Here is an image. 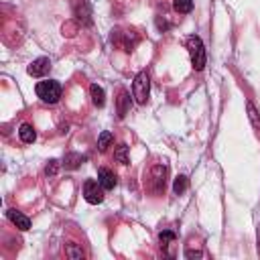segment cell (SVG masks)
<instances>
[{
  "instance_id": "obj_16",
  "label": "cell",
  "mask_w": 260,
  "mask_h": 260,
  "mask_svg": "<svg viewBox=\"0 0 260 260\" xmlns=\"http://www.w3.org/2000/svg\"><path fill=\"white\" fill-rule=\"evenodd\" d=\"M114 158L120 162V165H128V146L126 144H118L116 150H114Z\"/></svg>"
},
{
  "instance_id": "obj_21",
  "label": "cell",
  "mask_w": 260,
  "mask_h": 260,
  "mask_svg": "<svg viewBox=\"0 0 260 260\" xmlns=\"http://www.w3.org/2000/svg\"><path fill=\"white\" fill-rule=\"evenodd\" d=\"M57 169H59V160H55V158H53V160H49V165L45 167V173H47L49 177H53V175L57 173Z\"/></svg>"
},
{
  "instance_id": "obj_11",
  "label": "cell",
  "mask_w": 260,
  "mask_h": 260,
  "mask_svg": "<svg viewBox=\"0 0 260 260\" xmlns=\"http://www.w3.org/2000/svg\"><path fill=\"white\" fill-rule=\"evenodd\" d=\"M89 93H91V102H93L98 108H102V106L106 104V93H104V87H102V85L93 83V85L89 87Z\"/></svg>"
},
{
  "instance_id": "obj_9",
  "label": "cell",
  "mask_w": 260,
  "mask_h": 260,
  "mask_svg": "<svg viewBox=\"0 0 260 260\" xmlns=\"http://www.w3.org/2000/svg\"><path fill=\"white\" fill-rule=\"evenodd\" d=\"M130 110V93L126 89H120L118 93V100H116V112H118V118H124Z\"/></svg>"
},
{
  "instance_id": "obj_6",
  "label": "cell",
  "mask_w": 260,
  "mask_h": 260,
  "mask_svg": "<svg viewBox=\"0 0 260 260\" xmlns=\"http://www.w3.org/2000/svg\"><path fill=\"white\" fill-rule=\"evenodd\" d=\"M49 69H51L49 57H39V59H35V61L26 67V73L32 75V77H43V75L49 73Z\"/></svg>"
},
{
  "instance_id": "obj_15",
  "label": "cell",
  "mask_w": 260,
  "mask_h": 260,
  "mask_svg": "<svg viewBox=\"0 0 260 260\" xmlns=\"http://www.w3.org/2000/svg\"><path fill=\"white\" fill-rule=\"evenodd\" d=\"M114 142V134L112 132H108V130H104L102 134H100V138H98V148L104 152V150H108V146Z\"/></svg>"
},
{
  "instance_id": "obj_8",
  "label": "cell",
  "mask_w": 260,
  "mask_h": 260,
  "mask_svg": "<svg viewBox=\"0 0 260 260\" xmlns=\"http://www.w3.org/2000/svg\"><path fill=\"white\" fill-rule=\"evenodd\" d=\"M6 217H8L18 230H22V232H26V230L30 228V219H28L24 213L16 211V209H8V211H6Z\"/></svg>"
},
{
  "instance_id": "obj_1",
  "label": "cell",
  "mask_w": 260,
  "mask_h": 260,
  "mask_svg": "<svg viewBox=\"0 0 260 260\" xmlns=\"http://www.w3.org/2000/svg\"><path fill=\"white\" fill-rule=\"evenodd\" d=\"M37 95L45 102V104H57L59 98H61V85L59 81L55 79H45V81H39L37 87H35Z\"/></svg>"
},
{
  "instance_id": "obj_22",
  "label": "cell",
  "mask_w": 260,
  "mask_h": 260,
  "mask_svg": "<svg viewBox=\"0 0 260 260\" xmlns=\"http://www.w3.org/2000/svg\"><path fill=\"white\" fill-rule=\"evenodd\" d=\"M185 258H201V250H185Z\"/></svg>"
},
{
  "instance_id": "obj_20",
  "label": "cell",
  "mask_w": 260,
  "mask_h": 260,
  "mask_svg": "<svg viewBox=\"0 0 260 260\" xmlns=\"http://www.w3.org/2000/svg\"><path fill=\"white\" fill-rule=\"evenodd\" d=\"M67 256H69L71 260H81V258H83V252H81L75 244H69V246H67Z\"/></svg>"
},
{
  "instance_id": "obj_18",
  "label": "cell",
  "mask_w": 260,
  "mask_h": 260,
  "mask_svg": "<svg viewBox=\"0 0 260 260\" xmlns=\"http://www.w3.org/2000/svg\"><path fill=\"white\" fill-rule=\"evenodd\" d=\"M173 8L181 14H187L193 10V0H173Z\"/></svg>"
},
{
  "instance_id": "obj_23",
  "label": "cell",
  "mask_w": 260,
  "mask_h": 260,
  "mask_svg": "<svg viewBox=\"0 0 260 260\" xmlns=\"http://www.w3.org/2000/svg\"><path fill=\"white\" fill-rule=\"evenodd\" d=\"M258 254H260V228H258Z\"/></svg>"
},
{
  "instance_id": "obj_4",
  "label": "cell",
  "mask_w": 260,
  "mask_h": 260,
  "mask_svg": "<svg viewBox=\"0 0 260 260\" xmlns=\"http://www.w3.org/2000/svg\"><path fill=\"white\" fill-rule=\"evenodd\" d=\"M104 191L106 189L100 185V181H93V179L85 181V185H83V197L91 205H98V203L104 201Z\"/></svg>"
},
{
  "instance_id": "obj_7",
  "label": "cell",
  "mask_w": 260,
  "mask_h": 260,
  "mask_svg": "<svg viewBox=\"0 0 260 260\" xmlns=\"http://www.w3.org/2000/svg\"><path fill=\"white\" fill-rule=\"evenodd\" d=\"M98 181H100V185H102L106 191L114 189V187H116V183H118L116 175H114L110 169H106V167H102V169L98 171Z\"/></svg>"
},
{
  "instance_id": "obj_19",
  "label": "cell",
  "mask_w": 260,
  "mask_h": 260,
  "mask_svg": "<svg viewBox=\"0 0 260 260\" xmlns=\"http://www.w3.org/2000/svg\"><path fill=\"white\" fill-rule=\"evenodd\" d=\"M173 240H175V234H173L171 230H162V232L158 234V242H160V246H162V248H167Z\"/></svg>"
},
{
  "instance_id": "obj_5",
  "label": "cell",
  "mask_w": 260,
  "mask_h": 260,
  "mask_svg": "<svg viewBox=\"0 0 260 260\" xmlns=\"http://www.w3.org/2000/svg\"><path fill=\"white\" fill-rule=\"evenodd\" d=\"M167 185V167L165 165H154L150 171V189L152 193H162Z\"/></svg>"
},
{
  "instance_id": "obj_14",
  "label": "cell",
  "mask_w": 260,
  "mask_h": 260,
  "mask_svg": "<svg viewBox=\"0 0 260 260\" xmlns=\"http://www.w3.org/2000/svg\"><path fill=\"white\" fill-rule=\"evenodd\" d=\"M83 160H85V156H81V154H77V152L65 154V167H67V169H77Z\"/></svg>"
},
{
  "instance_id": "obj_3",
  "label": "cell",
  "mask_w": 260,
  "mask_h": 260,
  "mask_svg": "<svg viewBox=\"0 0 260 260\" xmlns=\"http://www.w3.org/2000/svg\"><path fill=\"white\" fill-rule=\"evenodd\" d=\"M148 95H150V79L146 71H140L132 81V98L142 106L148 102Z\"/></svg>"
},
{
  "instance_id": "obj_13",
  "label": "cell",
  "mask_w": 260,
  "mask_h": 260,
  "mask_svg": "<svg viewBox=\"0 0 260 260\" xmlns=\"http://www.w3.org/2000/svg\"><path fill=\"white\" fill-rule=\"evenodd\" d=\"M75 16L79 18V20H83V22H91V12H89V6H87V2L85 0H81V4H75Z\"/></svg>"
},
{
  "instance_id": "obj_2",
  "label": "cell",
  "mask_w": 260,
  "mask_h": 260,
  "mask_svg": "<svg viewBox=\"0 0 260 260\" xmlns=\"http://www.w3.org/2000/svg\"><path fill=\"white\" fill-rule=\"evenodd\" d=\"M187 49H189V57H191V65L195 71H201L205 67V49L203 43L197 35H191L187 39Z\"/></svg>"
},
{
  "instance_id": "obj_17",
  "label": "cell",
  "mask_w": 260,
  "mask_h": 260,
  "mask_svg": "<svg viewBox=\"0 0 260 260\" xmlns=\"http://www.w3.org/2000/svg\"><path fill=\"white\" fill-rule=\"evenodd\" d=\"M187 187H189V179H187L185 175H179V177L175 179V183H173V191H175L177 195L185 193V191H187Z\"/></svg>"
},
{
  "instance_id": "obj_10",
  "label": "cell",
  "mask_w": 260,
  "mask_h": 260,
  "mask_svg": "<svg viewBox=\"0 0 260 260\" xmlns=\"http://www.w3.org/2000/svg\"><path fill=\"white\" fill-rule=\"evenodd\" d=\"M246 110H248V118H250V124H252L254 132H256V136L260 138V114H258L256 106H254L250 100L246 102Z\"/></svg>"
},
{
  "instance_id": "obj_12",
  "label": "cell",
  "mask_w": 260,
  "mask_h": 260,
  "mask_svg": "<svg viewBox=\"0 0 260 260\" xmlns=\"http://www.w3.org/2000/svg\"><path fill=\"white\" fill-rule=\"evenodd\" d=\"M18 136H20V140H22V142L30 144V142H35L37 132H35V128H32L30 124H22V126L18 128Z\"/></svg>"
}]
</instances>
